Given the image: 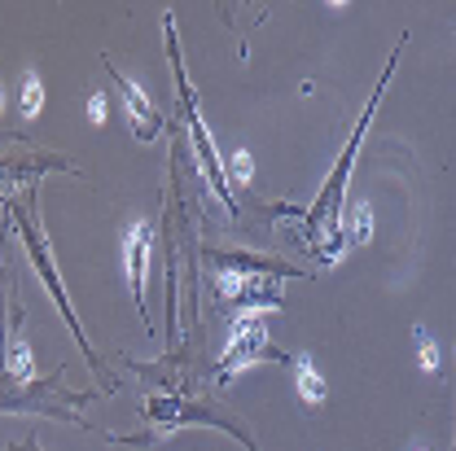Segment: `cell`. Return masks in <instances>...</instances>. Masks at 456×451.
<instances>
[{
    "mask_svg": "<svg viewBox=\"0 0 456 451\" xmlns=\"http://www.w3.org/2000/svg\"><path fill=\"white\" fill-rule=\"evenodd\" d=\"M399 49H403V40H399ZM395 49V57H399ZM395 57L387 61V75H382V84H378V93H373V101H369V110L360 114V127L351 132V141H346V149H342L338 158V171L325 180V189H321V197L303 211V232H307V246L321 254V237H330V250L338 254V232H342V184H346V175H351V167H355V149H360V136L369 132V118H373V110H378V101H382V93H387V79H391V70H395Z\"/></svg>",
    "mask_w": 456,
    "mask_h": 451,
    "instance_id": "1",
    "label": "cell"
},
{
    "mask_svg": "<svg viewBox=\"0 0 456 451\" xmlns=\"http://www.w3.org/2000/svg\"><path fill=\"white\" fill-rule=\"evenodd\" d=\"M145 416L159 425V439H163V434H175V430H184V425H216V430L232 434L246 451H259L255 447V439H250V430H246V421H237L232 412L216 407L211 399L154 395V399H145Z\"/></svg>",
    "mask_w": 456,
    "mask_h": 451,
    "instance_id": "2",
    "label": "cell"
},
{
    "mask_svg": "<svg viewBox=\"0 0 456 451\" xmlns=\"http://www.w3.org/2000/svg\"><path fill=\"white\" fill-rule=\"evenodd\" d=\"M13 220H18V232H22L27 250H31V263H36V272L45 277V285H49V294L57 298V307H61V316L70 320V329H75V342H79V346L88 350L93 368H97V373H106V368L97 364V355H93V346H88V338H84V329H79V320H75L70 302H66V289H61V277H57V268H53L49 241H45V232H40V215H36V197H27V206H13Z\"/></svg>",
    "mask_w": 456,
    "mask_h": 451,
    "instance_id": "3",
    "label": "cell"
},
{
    "mask_svg": "<svg viewBox=\"0 0 456 451\" xmlns=\"http://www.w3.org/2000/svg\"><path fill=\"white\" fill-rule=\"evenodd\" d=\"M163 27H167V49H171V70H175V84H180V101H184V123H189V132H193V141H198V158H202V171L211 175V189L220 193L228 202V211H237L232 206V189H228V171L220 163V154H216V141H211V132L202 127V114H198V101H193V93H189V79H184V61H180V49H175V22L163 18Z\"/></svg>",
    "mask_w": 456,
    "mask_h": 451,
    "instance_id": "4",
    "label": "cell"
},
{
    "mask_svg": "<svg viewBox=\"0 0 456 451\" xmlns=\"http://www.w3.org/2000/svg\"><path fill=\"white\" fill-rule=\"evenodd\" d=\"M264 355L285 359L281 350H273V346H268V334H264V316H259V311H246V316H237V325H232V334H228V350H224L220 382L237 377L241 368H250V364H255V359H264Z\"/></svg>",
    "mask_w": 456,
    "mask_h": 451,
    "instance_id": "5",
    "label": "cell"
},
{
    "mask_svg": "<svg viewBox=\"0 0 456 451\" xmlns=\"http://www.w3.org/2000/svg\"><path fill=\"white\" fill-rule=\"evenodd\" d=\"M70 171L75 175V163H66V158H53V154H4L0 158V193H13V189H22V184H31L36 175H45V171Z\"/></svg>",
    "mask_w": 456,
    "mask_h": 451,
    "instance_id": "6",
    "label": "cell"
},
{
    "mask_svg": "<svg viewBox=\"0 0 456 451\" xmlns=\"http://www.w3.org/2000/svg\"><path fill=\"white\" fill-rule=\"evenodd\" d=\"M150 250H154V228L136 224L127 232V281H132V298L141 307V320L150 325V307H145V268H150Z\"/></svg>",
    "mask_w": 456,
    "mask_h": 451,
    "instance_id": "7",
    "label": "cell"
},
{
    "mask_svg": "<svg viewBox=\"0 0 456 451\" xmlns=\"http://www.w3.org/2000/svg\"><path fill=\"white\" fill-rule=\"evenodd\" d=\"M110 75H114V84H118L123 106H127V114H132V132H136V141H154V136H159V127H163V118H159V110H154V101H150L132 79H123L114 66H110Z\"/></svg>",
    "mask_w": 456,
    "mask_h": 451,
    "instance_id": "8",
    "label": "cell"
},
{
    "mask_svg": "<svg viewBox=\"0 0 456 451\" xmlns=\"http://www.w3.org/2000/svg\"><path fill=\"white\" fill-rule=\"evenodd\" d=\"M4 364H9V377L13 382H31V346L13 329L4 334Z\"/></svg>",
    "mask_w": 456,
    "mask_h": 451,
    "instance_id": "9",
    "label": "cell"
},
{
    "mask_svg": "<svg viewBox=\"0 0 456 451\" xmlns=\"http://www.w3.org/2000/svg\"><path fill=\"white\" fill-rule=\"evenodd\" d=\"M294 373H298V395L307 399V403H325L330 386H325V377L312 368V359H307V355H298V359H294Z\"/></svg>",
    "mask_w": 456,
    "mask_h": 451,
    "instance_id": "10",
    "label": "cell"
},
{
    "mask_svg": "<svg viewBox=\"0 0 456 451\" xmlns=\"http://www.w3.org/2000/svg\"><path fill=\"white\" fill-rule=\"evenodd\" d=\"M40 110H45V84H40L36 70H27L22 75V106H18V114L22 118H36Z\"/></svg>",
    "mask_w": 456,
    "mask_h": 451,
    "instance_id": "11",
    "label": "cell"
},
{
    "mask_svg": "<svg viewBox=\"0 0 456 451\" xmlns=\"http://www.w3.org/2000/svg\"><path fill=\"white\" fill-rule=\"evenodd\" d=\"M369 232H373V215H369V206H355V224H351V241H369Z\"/></svg>",
    "mask_w": 456,
    "mask_h": 451,
    "instance_id": "12",
    "label": "cell"
},
{
    "mask_svg": "<svg viewBox=\"0 0 456 451\" xmlns=\"http://www.w3.org/2000/svg\"><path fill=\"white\" fill-rule=\"evenodd\" d=\"M421 368H430V373L439 368V350L430 346V338H426V334H421Z\"/></svg>",
    "mask_w": 456,
    "mask_h": 451,
    "instance_id": "13",
    "label": "cell"
},
{
    "mask_svg": "<svg viewBox=\"0 0 456 451\" xmlns=\"http://www.w3.org/2000/svg\"><path fill=\"white\" fill-rule=\"evenodd\" d=\"M232 171H237V184L250 180V154H232Z\"/></svg>",
    "mask_w": 456,
    "mask_h": 451,
    "instance_id": "14",
    "label": "cell"
},
{
    "mask_svg": "<svg viewBox=\"0 0 456 451\" xmlns=\"http://www.w3.org/2000/svg\"><path fill=\"white\" fill-rule=\"evenodd\" d=\"M88 110H93V123H106V97H102V93H93Z\"/></svg>",
    "mask_w": 456,
    "mask_h": 451,
    "instance_id": "15",
    "label": "cell"
},
{
    "mask_svg": "<svg viewBox=\"0 0 456 451\" xmlns=\"http://www.w3.org/2000/svg\"><path fill=\"white\" fill-rule=\"evenodd\" d=\"M4 451H40V443L36 439H22V443H13V447H4Z\"/></svg>",
    "mask_w": 456,
    "mask_h": 451,
    "instance_id": "16",
    "label": "cell"
},
{
    "mask_svg": "<svg viewBox=\"0 0 456 451\" xmlns=\"http://www.w3.org/2000/svg\"><path fill=\"white\" fill-rule=\"evenodd\" d=\"M0 101H4V93H0Z\"/></svg>",
    "mask_w": 456,
    "mask_h": 451,
    "instance_id": "17",
    "label": "cell"
}]
</instances>
